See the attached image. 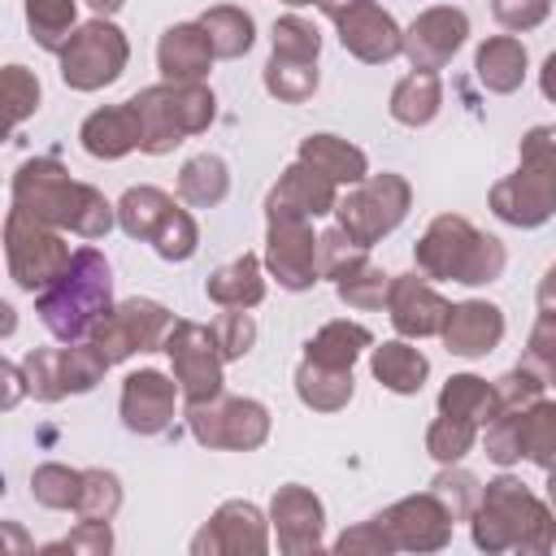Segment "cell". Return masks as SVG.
I'll list each match as a JSON object with an SVG mask.
<instances>
[{
    "label": "cell",
    "instance_id": "obj_26",
    "mask_svg": "<svg viewBox=\"0 0 556 556\" xmlns=\"http://www.w3.org/2000/svg\"><path fill=\"white\" fill-rule=\"evenodd\" d=\"M369 369L374 378L395 391V395H417L430 378V361L421 348H413L408 339H387V343H374L369 348Z\"/></svg>",
    "mask_w": 556,
    "mask_h": 556
},
{
    "label": "cell",
    "instance_id": "obj_19",
    "mask_svg": "<svg viewBox=\"0 0 556 556\" xmlns=\"http://www.w3.org/2000/svg\"><path fill=\"white\" fill-rule=\"evenodd\" d=\"M452 304L426 282V274H391V287H387V317L395 326L400 339H430L443 330Z\"/></svg>",
    "mask_w": 556,
    "mask_h": 556
},
{
    "label": "cell",
    "instance_id": "obj_37",
    "mask_svg": "<svg viewBox=\"0 0 556 556\" xmlns=\"http://www.w3.org/2000/svg\"><path fill=\"white\" fill-rule=\"evenodd\" d=\"M265 91L282 104H304L317 91V61L304 56H287V52H269L265 61Z\"/></svg>",
    "mask_w": 556,
    "mask_h": 556
},
{
    "label": "cell",
    "instance_id": "obj_22",
    "mask_svg": "<svg viewBox=\"0 0 556 556\" xmlns=\"http://www.w3.org/2000/svg\"><path fill=\"white\" fill-rule=\"evenodd\" d=\"M439 339H443V348L452 356L478 361V356H486V352L500 348V339H504V313L491 300H460V304H452Z\"/></svg>",
    "mask_w": 556,
    "mask_h": 556
},
{
    "label": "cell",
    "instance_id": "obj_58",
    "mask_svg": "<svg viewBox=\"0 0 556 556\" xmlns=\"http://www.w3.org/2000/svg\"><path fill=\"white\" fill-rule=\"evenodd\" d=\"M539 87H543V96L556 104V52H547V61H543V70H539Z\"/></svg>",
    "mask_w": 556,
    "mask_h": 556
},
{
    "label": "cell",
    "instance_id": "obj_6",
    "mask_svg": "<svg viewBox=\"0 0 556 556\" xmlns=\"http://www.w3.org/2000/svg\"><path fill=\"white\" fill-rule=\"evenodd\" d=\"M130 104L143 126L139 152H148V156L174 152L182 139L208 130L217 117V96L204 83H156V87L135 91Z\"/></svg>",
    "mask_w": 556,
    "mask_h": 556
},
{
    "label": "cell",
    "instance_id": "obj_50",
    "mask_svg": "<svg viewBox=\"0 0 556 556\" xmlns=\"http://www.w3.org/2000/svg\"><path fill=\"white\" fill-rule=\"evenodd\" d=\"M369 256V248H361L356 239H348V230H339V226H330L326 235H317V265H321V278H339L343 269H352L356 261H365Z\"/></svg>",
    "mask_w": 556,
    "mask_h": 556
},
{
    "label": "cell",
    "instance_id": "obj_13",
    "mask_svg": "<svg viewBox=\"0 0 556 556\" xmlns=\"http://www.w3.org/2000/svg\"><path fill=\"white\" fill-rule=\"evenodd\" d=\"M374 521L387 534L391 552H443L452 543V526H456V517L447 513V504L434 491L404 495L391 508H382Z\"/></svg>",
    "mask_w": 556,
    "mask_h": 556
},
{
    "label": "cell",
    "instance_id": "obj_14",
    "mask_svg": "<svg viewBox=\"0 0 556 556\" xmlns=\"http://www.w3.org/2000/svg\"><path fill=\"white\" fill-rule=\"evenodd\" d=\"M265 269L278 278L282 291H308L321 278L317 265V235L308 217H265Z\"/></svg>",
    "mask_w": 556,
    "mask_h": 556
},
{
    "label": "cell",
    "instance_id": "obj_5",
    "mask_svg": "<svg viewBox=\"0 0 556 556\" xmlns=\"http://www.w3.org/2000/svg\"><path fill=\"white\" fill-rule=\"evenodd\" d=\"M491 213L521 230L556 213V126H530L521 135L517 169L491 187Z\"/></svg>",
    "mask_w": 556,
    "mask_h": 556
},
{
    "label": "cell",
    "instance_id": "obj_54",
    "mask_svg": "<svg viewBox=\"0 0 556 556\" xmlns=\"http://www.w3.org/2000/svg\"><path fill=\"white\" fill-rule=\"evenodd\" d=\"M491 13L504 30H534L539 22H547L552 0H491Z\"/></svg>",
    "mask_w": 556,
    "mask_h": 556
},
{
    "label": "cell",
    "instance_id": "obj_15",
    "mask_svg": "<svg viewBox=\"0 0 556 556\" xmlns=\"http://www.w3.org/2000/svg\"><path fill=\"white\" fill-rule=\"evenodd\" d=\"M195 556H265L269 517L252 500H226L191 539Z\"/></svg>",
    "mask_w": 556,
    "mask_h": 556
},
{
    "label": "cell",
    "instance_id": "obj_21",
    "mask_svg": "<svg viewBox=\"0 0 556 556\" xmlns=\"http://www.w3.org/2000/svg\"><path fill=\"white\" fill-rule=\"evenodd\" d=\"M339 43H343V52H352L356 61H365V65H387V61H395L400 52H404V30H400V22L382 9V4H374V0H361L352 13H343L339 22Z\"/></svg>",
    "mask_w": 556,
    "mask_h": 556
},
{
    "label": "cell",
    "instance_id": "obj_3",
    "mask_svg": "<svg viewBox=\"0 0 556 556\" xmlns=\"http://www.w3.org/2000/svg\"><path fill=\"white\" fill-rule=\"evenodd\" d=\"M109 308H113V269L100 248H78L70 265L35 295V313L43 330L61 343L87 339Z\"/></svg>",
    "mask_w": 556,
    "mask_h": 556
},
{
    "label": "cell",
    "instance_id": "obj_60",
    "mask_svg": "<svg viewBox=\"0 0 556 556\" xmlns=\"http://www.w3.org/2000/svg\"><path fill=\"white\" fill-rule=\"evenodd\" d=\"M87 4L96 9V17H113V13H117L126 0H87Z\"/></svg>",
    "mask_w": 556,
    "mask_h": 556
},
{
    "label": "cell",
    "instance_id": "obj_49",
    "mask_svg": "<svg viewBox=\"0 0 556 556\" xmlns=\"http://www.w3.org/2000/svg\"><path fill=\"white\" fill-rule=\"evenodd\" d=\"M482 447L500 469L517 465L521 460V413H495L482 430Z\"/></svg>",
    "mask_w": 556,
    "mask_h": 556
},
{
    "label": "cell",
    "instance_id": "obj_39",
    "mask_svg": "<svg viewBox=\"0 0 556 556\" xmlns=\"http://www.w3.org/2000/svg\"><path fill=\"white\" fill-rule=\"evenodd\" d=\"M387 287H391V274H382L369 256L356 261L352 269H343L334 278V295L348 304V308H361V313H374L387 304Z\"/></svg>",
    "mask_w": 556,
    "mask_h": 556
},
{
    "label": "cell",
    "instance_id": "obj_59",
    "mask_svg": "<svg viewBox=\"0 0 556 556\" xmlns=\"http://www.w3.org/2000/svg\"><path fill=\"white\" fill-rule=\"evenodd\" d=\"M313 4H317V9H321L330 22H339V17H343V13H352L361 0H313Z\"/></svg>",
    "mask_w": 556,
    "mask_h": 556
},
{
    "label": "cell",
    "instance_id": "obj_7",
    "mask_svg": "<svg viewBox=\"0 0 556 556\" xmlns=\"http://www.w3.org/2000/svg\"><path fill=\"white\" fill-rule=\"evenodd\" d=\"M413 208V187L404 174H369L361 178L348 195H339L334 204V226L348 230V239H356L361 248L382 243Z\"/></svg>",
    "mask_w": 556,
    "mask_h": 556
},
{
    "label": "cell",
    "instance_id": "obj_56",
    "mask_svg": "<svg viewBox=\"0 0 556 556\" xmlns=\"http://www.w3.org/2000/svg\"><path fill=\"white\" fill-rule=\"evenodd\" d=\"M4 378H9V395H4V408H13V404L22 400V391H26V374H22V365L4 361Z\"/></svg>",
    "mask_w": 556,
    "mask_h": 556
},
{
    "label": "cell",
    "instance_id": "obj_51",
    "mask_svg": "<svg viewBox=\"0 0 556 556\" xmlns=\"http://www.w3.org/2000/svg\"><path fill=\"white\" fill-rule=\"evenodd\" d=\"M61 552H70V556H109L113 552V530H109V521H78L65 539H56V543H48L43 547V556H61Z\"/></svg>",
    "mask_w": 556,
    "mask_h": 556
},
{
    "label": "cell",
    "instance_id": "obj_48",
    "mask_svg": "<svg viewBox=\"0 0 556 556\" xmlns=\"http://www.w3.org/2000/svg\"><path fill=\"white\" fill-rule=\"evenodd\" d=\"M491 387H495V413H521V408H530L534 400H543V387H547V382H543L534 369L517 365V369H508L504 378H495Z\"/></svg>",
    "mask_w": 556,
    "mask_h": 556
},
{
    "label": "cell",
    "instance_id": "obj_62",
    "mask_svg": "<svg viewBox=\"0 0 556 556\" xmlns=\"http://www.w3.org/2000/svg\"><path fill=\"white\" fill-rule=\"evenodd\" d=\"M282 4H291V9H300V4H313V0H282Z\"/></svg>",
    "mask_w": 556,
    "mask_h": 556
},
{
    "label": "cell",
    "instance_id": "obj_46",
    "mask_svg": "<svg viewBox=\"0 0 556 556\" xmlns=\"http://www.w3.org/2000/svg\"><path fill=\"white\" fill-rule=\"evenodd\" d=\"M521 365L534 369L547 387L556 382V308H539L530 339H526V352H521Z\"/></svg>",
    "mask_w": 556,
    "mask_h": 556
},
{
    "label": "cell",
    "instance_id": "obj_36",
    "mask_svg": "<svg viewBox=\"0 0 556 556\" xmlns=\"http://www.w3.org/2000/svg\"><path fill=\"white\" fill-rule=\"evenodd\" d=\"M26 26L43 52L61 56L70 35L78 30V0H26Z\"/></svg>",
    "mask_w": 556,
    "mask_h": 556
},
{
    "label": "cell",
    "instance_id": "obj_4",
    "mask_svg": "<svg viewBox=\"0 0 556 556\" xmlns=\"http://www.w3.org/2000/svg\"><path fill=\"white\" fill-rule=\"evenodd\" d=\"M417 274L439 278V282H465V287H486L504 274L508 252L495 235L478 230L460 213H439L426 235L413 243Z\"/></svg>",
    "mask_w": 556,
    "mask_h": 556
},
{
    "label": "cell",
    "instance_id": "obj_10",
    "mask_svg": "<svg viewBox=\"0 0 556 556\" xmlns=\"http://www.w3.org/2000/svg\"><path fill=\"white\" fill-rule=\"evenodd\" d=\"M70 256L74 252H70V243L61 239L56 226H43L30 213L9 208V217H4V261H9V278L22 291L39 295L70 265Z\"/></svg>",
    "mask_w": 556,
    "mask_h": 556
},
{
    "label": "cell",
    "instance_id": "obj_25",
    "mask_svg": "<svg viewBox=\"0 0 556 556\" xmlns=\"http://www.w3.org/2000/svg\"><path fill=\"white\" fill-rule=\"evenodd\" d=\"M526 65H530V56L517 35H491L473 52V74L495 96H513L526 83Z\"/></svg>",
    "mask_w": 556,
    "mask_h": 556
},
{
    "label": "cell",
    "instance_id": "obj_32",
    "mask_svg": "<svg viewBox=\"0 0 556 556\" xmlns=\"http://www.w3.org/2000/svg\"><path fill=\"white\" fill-rule=\"evenodd\" d=\"M178 195L191 208H217L230 195V169L217 152H200L191 161H182L178 169Z\"/></svg>",
    "mask_w": 556,
    "mask_h": 556
},
{
    "label": "cell",
    "instance_id": "obj_47",
    "mask_svg": "<svg viewBox=\"0 0 556 556\" xmlns=\"http://www.w3.org/2000/svg\"><path fill=\"white\" fill-rule=\"evenodd\" d=\"M0 91H4L9 126H22V122L39 109V78H35L26 65H4V74H0Z\"/></svg>",
    "mask_w": 556,
    "mask_h": 556
},
{
    "label": "cell",
    "instance_id": "obj_31",
    "mask_svg": "<svg viewBox=\"0 0 556 556\" xmlns=\"http://www.w3.org/2000/svg\"><path fill=\"white\" fill-rule=\"evenodd\" d=\"M374 348V334L361 321H326L308 343H304V361L330 365V369H352L361 361V352Z\"/></svg>",
    "mask_w": 556,
    "mask_h": 556
},
{
    "label": "cell",
    "instance_id": "obj_35",
    "mask_svg": "<svg viewBox=\"0 0 556 556\" xmlns=\"http://www.w3.org/2000/svg\"><path fill=\"white\" fill-rule=\"evenodd\" d=\"M439 413L486 426L495 417V387L486 378H478V374H452L443 382V391H439Z\"/></svg>",
    "mask_w": 556,
    "mask_h": 556
},
{
    "label": "cell",
    "instance_id": "obj_53",
    "mask_svg": "<svg viewBox=\"0 0 556 556\" xmlns=\"http://www.w3.org/2000/svg\"><path fill=\"white\" fill-rule=\"evenodd\" d=\"M213 334H217V348L226 361H243L256 343V321L248 308H226L217 321H213Z\"/></svg>",
    "mask_w": 556,
    "mask_h": 556
},
{
    "label": "cell",
    "instance_id": "obj_38",
    "mask_svg": "<svg viewBox=\"0 0 556 556\" xmlns=\"http://www.w3.org/2000/svg\"><path fill=\"white\" fill-rule=\"evenodd\" d=\"M521 456L539 469L556 465V400H534L521 408Z\"/></svg>",
    "mask_w": 556,
    "mask_h": 556
},
{
    "label": "cell",
    "instance_id": "obj_28",
    "mask_svg": "<svg viewBox=\"0 0 556 556\" xmlns=\"http://www.w3.org/2000/svg\"><path fill=\"white\" fill-rule=\"evenodd\" d=\"M204 295L222 308H256L265 300V274H261V261L252 252L226 261L222 269L208 274L204 282Z\"/></svg>",
    "mask_w": 556,
    "mask_h": 556
},
{
    "label": "cell",
    "instance_id": "obj_20",
    "mask_svg": "<svg viewBox=\"0 0 556 556\" xmlns=\"http://www.w3.org/2000/svg\"><path fill=\"white\" fill-rule=\"evenodd\" d=\"M334 204H339V182H330L321 169H313L295 156V165H287L278 174V182L269 187L265 217H308L313 222V217L334 213Z\"/></svg>",
    "mask_w": 556,
    "mask_h": 556
},
{
    "label": "cell",
    "instance_id": "obj_9",
    "mask_svg": "<svg viewBox=\"0 0 556 556\" xmlns=\"http://www.w3.org/2000/svg\"><path fill=\"white\" fill-rule=\"evenodd\" d=\"M187 430L213 452H256L269 439V408L261 400L222 391L204 404H187Z\"/></svg>",
    "mask_w": 556,
    "mask_h": 556
},
{
    "label": "cell",
    "instance_id": "obj_57",
    "mask_svg": "<svg viewBox=\"0 0 556 556\" xmlns=\"http://www.w3.org/2000/svg\"><path fill=\"white\" fill-rule=\"evenodd\" d=\"M534 295H539V308H556V261H552L547 274L539 278V291H534Z\"/></svg>",
    "mask_w": 556,
    "mask_h": 556
},
{
    "label": "cell",
    "instance_id": "obj_16",
    "mask_svg": "<svg viewBox=\"0 0 556 556\" xmlns=\"http://www.w3.org/2000/svg\"><path fill=\"white\" fill-rule=\"evenodd\" d=\"M178 395H182L178 378H169V374H161V369H135V374H126V382H122V404H117V408H122V426H126L130 434H143V439L165 434V430L174 426Z\"/></svg>",
    "mask_w": 556,
    "mask_h": 556
},
{
    "label": "cell",
    "instance_id": "obj_40",
    "mask_svg": "<svg viewBox=\"0 0 556 556\" xmlns=\"http://www.w3.org/2000/svg\"><path fill=\"white\" fill-rule=\"evenodd\" d=\"M22 374H26V391L43 404H56L70 395L65 387V348H35L26 352L22 361Z\"/></svg>",
    "mask_w": 556,
    "mask_h": 556
},
{
    "label": "cell",
    "instance_id": "obj_45",
    "mask_svg": "<svg viewBox=\"0 0 556 556\" xmlns=\"http://www.w3.org/2000/svg\"><path fill=\"white\" fill-rule=\"evenodd\" d=\"M122 508V482L109 469H83V495H78V517L87 521H113Z\"/></svg>",
    "mask_w": 556,
    "mask_h": 556
},
{
    "label": "cell",
    "instance_id": "obj_52",
    "mask_svg": "<svg viewBox=\"0 0 556 556\" xmlns=\"http://www.w3.org/2000/svg\"><path fill=\"white\" fill-rule=\"evenodd\" d=\"M274 52L317 61V52H321V30H317L308 17L287 13V17H278V22H274Z\"/></svg>",
    "mask_w": 556,
    "mask_h": 556
},
{
    "label": "cell",
    "instance_id": "obj_30",
    "mask_svg": "<svg viewBox=\"0 0 556 556\" xmlns=\"http://www.w3.org/2000/svg\"><path fill=\"white\" fill-rule=\"evenodd\" d=\"M352 391H356L352 369H330V365H317V361H300L295 365V395L313 413H339V408H348Z\"/></svg>",
    "mask_w": 556,
    "mask_h": 556
},
{
    "label": "cell",
    "instance_id": "obj_11",
    "mask_svg": "<svg viewBox=\"0 0 556 556\" xmlns=\"http://www.w3.org/2000/svg\"><path fill=\"white\" fill-rule=\"evenodd\" d=\"M169 326H174V313H169L161 300L135 295V300L113 304V308L96 321V330H91L87 339L100 348V356H104L109 365H117V361H126V356H135V352H161Z\"/></svg>",
    "mask_w": 556,
    "mask_h": 556
},
{
    "label": "cell",
    "instance_id": "obj_24",
    "mask_svg": "<svg viewBox=\"0 0 556 556\" xmlns=\"http://www.w3.org/2000/svg\"><path fill=\"white\" fill-rule=\"evenodd\" d=\"M78 143H83V152L96 156V161H117V156L135 152V148L143 143V126H139L135 104L122 100V104L96 109V113L78 126Z\"/></svg>",
    "mask_w": 556,
    "mask_h": 556
},
{
    "label": "cell",
    "instance_id": "obj_42",
    "mask_svg": "<svg viewBox=\"0 0 556 556\" xmlns=\"http://www.w3.org/2000/svg\"><path fill=\"white\" fill-rule=\"evenodd\" d=\"M478 443V421H465V417H434L430 430H426V452L439 460V465H460Z\"/></svg>",
    "mask_w": 556,
    "mask_h": 556
},
{
    "label": "cell",
    "instance_id": "obj_43",
    "mask_svg": "<svg viewBox=\"0 0 556 556\" xmlns=\"http://www.w3.org/2000/svg\"><path fill=\"white\" fill-rule=\"evenodd\" d=\"M148 243H152V252H156L161 261H174V265H178V261H191V256H195V248H200V226H195V217H191L187 208L174 204Z\"/></svg>",
    "mask_w": 556,
    "mask_h": 556
},
{
    "label": "cell",
    "instance_id": "obj_44",
    "mask_svg": "<svg viewBox=\"0 0 556 556\" xmlns=\"http://www.w3.org/2000/svg\"><path fill=\"white\" fill-rule=\"evenodd\" d=\"M430 491L447 504V513H452L456 521H469L473 508H478V500H482V482H478L469 469H460V465H443V469L434 473Z\"/></svg>",
    "mask_w": 556,
    "mask_h": 556
},
{
    "label": "cell",
    "instance_id": "obj_27",
    "mask_svg": "<svg viewBox=\"0 0 556 556\" xmlns=\"http://www.w3.org/2000/svg\"><path fill=\"white\" fill-rule=\"evenodd\" d=\"M300 161L321 169L339 187H356L361 178H369V156L356 143L339 139V135H304L300 139Z\"/></svg>",
    "mask_w": 556,
    "mask_h": 556
},
{
    "label": "cell",
    "instance_id": "obj_41",
    "mask_svg": "<svg viewBox=\"0 0 556 556\" xmlns=\"http://www.w3.org/2000/svg\"><path fill=\"white\" fill-rule=\"evenodd\" d=\"M30 495H35V504L56 508V513L78 508L83 469H70V465H61V460H48V465H39V469L30 473Z\"/></svg>",
    "mask_w": 556,
    "mask_h": 556
},
{
    "label": "cell",
    "instance_id": "obj_12",
    "mask_svg": "<svg viewBox=\"0 0 556 556\" xmlns=\"http://www.w3.org/2000/svg\"><path fill=\"white\" fill-rule=\"evenodd\" d=\"M161 352L169 356V369H174V378H178L187 404H204V400L222 395V382H226V378H222V365H226V356H222V348H217L213 326H200V321L178 317V321L169 326Z\"/></svg>",
    "mask_w": 556,
    "mask_h": 556
},
{
    "label": "cell",
    "instance_id": "obj_61",
    "mask_svg": "<svg viewBox=\"0 0 556 556\" xmlns=\"http://www.w3.org/2000/svg\"><path fill=\"white\" fill-rule=\"evenodd\" d=\"M547 504H552V513H556V465L547 469Z\"/></svg>",
    "mask_w": 556,
    "mask_h": 556
},
{
    "label": "cell",
    "instance_id": "obj_17",
    "mask_svg": "<svg viewBox=\"0 0 556 556\" xmlns=\"http://www.w3.org/2000/svg\"><path fill=\"white\" fill-rule=\"evenodd\" d=\"M469 39V13L456 4L421 9L404 30V56L413 70H443Z\"/></svg>",
    "mask_w": 556,
    "mask_h": 556
},
{
    "label": "cell",
    "instance_id": "obj_55",
    "mask_svg": "<svg viewBox=\"0 0 556 556\" xmlns=\"http://www.w3.org/2000/svg\"><path fill=\"white\" fill-rule=\"evenodd\" d=\"M334 552H374V556H387L391 552V543H387V534L378 530V521L369 517V521H361V526H352V530H343L339 539H334Z\"/></svg>",
    "mask_w": 556,
    "mask_h": 556
},
{
    "label": "cell",
    "instance_id": "obj_23",
    "mask_svg": "<svg viewBox=\"0 0 556 556\" xmlns=\"http://www.w3.org/2000/svg\"><path fill=\"white\" fill-rule=\"evenodd\" d=\"M213 61H217V52H213L200 22H174V26L161 30L156 70H161L165 83H204Z\"/></svg>",
    "mask_w": 556,
    "mask_h": 556
},
{
    "label": "cell",
    "instance_id": "obj_1",
    "mask_svg": "<svg viewBox=\"0 0 556 556\" xmlns=\"http://www.w3.org/2000/svg\"><path fill=\"white\" fill-rule=\"evenodd\" d=\"M13 208L30 213L43 226L70 230L78 239H104L117 226V204H109L100 187L70 178V169L52 156H35L17 165Z\"/></svg>",
    "mask_w": 556,
    "mask_h": 556
},
{
    "label": "cell",
    "instance_id": "obj_8",
    "mask_svg": "<svg viewBox=\"0 0 556 556\" xmlns=\"http://www.w3.org/2000/svg\"><path fill=\"white\" fill-rule=\"evenodd\" d=\"M126 61H130L126 30L113 26L109 17H91L61 48V83L70 91H100V87L122 78Z\"/></svg>",
    "mask_w": 556,
    "mask_h": 556
},
{
    "label": "cell",
    "instance_id": "obj_29",
    "mask_svg": "<svg viewBox=\"0 0 556 556\" xmlns=\"http://www.w3.org/2000/svg\"><path fill=\"white\" fill-rule=\"evenodd\" d=\"M391 117L400 126H430L443 109V83H439V70H413L404 74L395 87H391Z\"/></svg>",
    "mask_w": 556,
    "mask_h": 556
},
{
    "label": "cell",
    "instance_id": "obj_33",
    "mask_svg": "<svg viewBox=\"0 0 556 556\" xmlns=\"http://www.w3.org/2000/svg\"><path fill=\"white\" fill-rule=\"evenodd\" d=\"M174 208V200H169V191H161V187H152V182H139V187H126L122 191V200H117V226L130 235V239H152L156 235V226L165 222V213Z\"/></svg>",
    "mask_w": 556,
    "mask_h": 556
},
{
    "label": "cell",
    "instance_id": "obj_34",
    "mask_svg": "<svg viewBox=\"0 0 556 556\" xmlns=\"http://www.w3.org/2000/svg\"><path fill=\"white\" fill-rule=\"evenodd\" d=\"M200 26H204V35H208V43H213V52H217L222 61H235V56H243V52L256 43V22H252V13L235 9V4H213V9H204V13H200Z\"/></svg>",
    "mask_w": 556,
    "mask_h": 556
},
{
    "label": "cell",
    "instance_id": "obj_18",
    "mask_svg": "<svg viewBox=\"0 0 556 556\" xmlns=\"http://www.w3.org/2000/svg\"><path fill=\"white\" fill-rule=\"evenodd\" d=\"M269 526L278 534V552L287 556H308L321 547V534H326V508L321 500L300 486V482H287L274 491L269 500Z\"/></svg>",
    "mask_w": 556,
    "mask_h": 556
},
{
    "label": "cell",
    "instance_id": "obj_2",
    "mask_svg": "<svg viewBox=\"0 0 556 556\" xmlns=\"http://www.w3.org/2000/svg\"><path fill=\"white\" fill-rule=\"evenodd\" d=\"M469 534H473V547L482 552L543 556L556 547V513L521 478L500 473L482 486V500L469 517Z\"/></svg>",
    "mask_w": 556,
    "mask_h": 556
}]
</instances>
